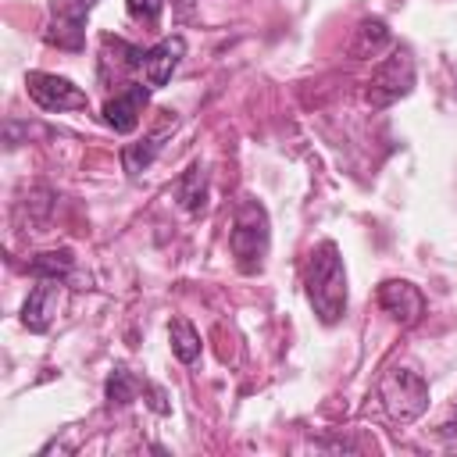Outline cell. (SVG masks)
Wrapping results in <instances>:
<instances>
[{
	"instance_id": "52a82bcc",
	"label": "cell",
	"mask_w": 457,
	"mask_h": 457,
	"mask_svg": "<svg viewBox=\"0 0 457 457\" xmlns=\"http://www.w3.org/2000/svg\"><path fill=\"white\" fill-rule=\"evenodd\" d=\"M96 0H54V25L46 32L50 43L79 50L82 46V21Z\"/></svg>"
},
{
	"instance_id": "8fae6325",
	"label": "cell",
	"mask_w": 457,
	"mask_h": 457,
	"mask_svg": "<svg viewBox=\"0 0 457 457\" xmlns=\"http://www.w3.org/2000/svg\"><path fill=\"white\" fill-rule=\"evenodd\" d=\"M175 200H179L189 214H200V211L207 207V175H204L200 164H193V168L182 171V179L175 182Z\"/></svg>"
},
{
	"instance_id": "30bf717a",
	"label": "cell",
	"mask_w": 457,
	"mask_h": 457,
	"mask_svg": "<svg viewBox=\"0 0 457 457\" xmlns=\"http://www.w3.org/2000/svg\"><path fill=\"white\" fill-rule=\"evenodd\" d=\"M182 54H186V39L182 36H168L157 46H150L146 57H143V79H146V86H164L171 79V71L179 68Z\"/></svg>"
},
{
	"instance_id": "5bb4252c",
	"label": "cell",
	"mask_w": 457,
	"mask_h": 457,
	"mask_svg": "<svg viewBox=\"0 0 457 457\" xmlns=\"http://www.w3.org/2000/svg\"><path fill=\"white\" fill-rule=\"evenodd\" d=\"M157 150H161V132H154V136H146V139H139V143H125V146H121V164H125V171H129V175L146 171V168L154 164Z\"/></svg>"
},
{
	"instance_id": "277c9868",
	"label": "cell",
	"mask_w": 457,
	"mask_h": 457,
	"mask_svg": "<svg viewBox=\"0 0 457 457\" xmlns=\"http://www.w3.org/2000/svg\"><path fill=\"white\" fill-rule=\"evenodd\" d=\"M414 86V57L407 50H393L386 61L375 64L368 79V104L371 107H389L400 96H407Z\"/></svg>"
},
{
	"instance_id": "7a4b0ae2",
	"label": "cell",
	"mask_w": 457,
	"mask_h": 457,
	"mask_svg": "<svg viewBox=\"0 0 457 457\" xmlns=\"http://www.w3.org/2000/svg\"><path fill=\"white\" fill-rule=\"evenodd\" d=\"M268 243H271V228H268V211L257 200H243L232 214V228H228V246L236 257V268L243 275H257L264 268L268 257Z\"/></svg>"
},
{
	"instance_id": "9a60e30c",
	"label": "cell",
	"mask_w": 457,
	"mask_h": 457,
	"mask_svg": "<svg viewBox=\"0 0 457 457\" xmlns=\"http://www.w3.org/2000/svg\"><path fill=\"white\" fill-rule=\"evenodd\" d=\"M29 271L36 278H64L71 271V253L68 250H46V253H36L29 261Z\"/></svg>"
},
{
	"instance_id": "7c38bea8",
	"label": "cell",
	"mask_w": 457,
	"mask_h": 457,
	"mask_svg": "<svg viewBox=\"0 0 457 457\" xmlns=\"http://www.w3.org/2000/svg\"><path fill=\"white\" fill-rule=\"evenodd\" d=\"M389 46V29H386V21L382 18H364L361 25H357V36H353V43H350V54L353 57H375L378 50H386Z\"/></svg>"
},
{
	"instance_id": "e0dca14e",
	"label": "cell",
	"mask_w": 457,
	"mask_h": 457,
	"mask_svg": "<svg viewBox=\"0 0 457 457\" xmlns=\"http://www.w3.org/2000/svg\"><path fill=\"white\" fill-rule=\"evenodd\" d=\"M125 7H129V14H132L136 21L154 25V21L161 18V11H164V0H125Z\"/></svg>"
},
{
	"instance_id": "4fadbf2b",
	"label": "cell",
	"mask_w": 457,
	"mask_h": 457,
	"mask_svg": "<svg viewBox=\"0 0 457 457\" xmlns=\"http://www.w3.org/2000/svg\"><path fill=\"white\" fill-rule=\"evenodd\" d=\"M168 339H171V353H175L182 364H193V361L200 357V332H196L186 318H171Z\"/></svg>"
},
{
	"instance_id": "8992f818",
	"label": "cell",
	"mask_w": 457,
	"mask_h": 457,
	"mask_svg": "<svg viewBox=\"0 0 457 457\" xmlns=\"http://www.w3.org/2000/svg\"><path fill=\"white\" fill-rule=\"evenodd\" d=\"M378 307L396 321V325H418L425 318V296L414 282L407 278H386L378 286Z\"/></svg>"
},
{
	"instance_id": "2e32d148",
	"label": "cell",
	"mask_w": 457,
	"mask_h": 457,
	"mask_svg": "<svg viewBox=\"0 0 457 457\" xmlns=\"http://www.w3.org/2000/svg\"><path fill=\"white\" fill-rule=\"evenodd\" d=\"M136 389H139V382L132 378V371L129 368H114L111 378H107V403L111 407H125V403L136 400Z\"/></svg>"
},
{
	"instance_id": "5b68a950",
	"label": "cell",
	"mask_w": 457,
	"mask_h": 457,
	"mask_svg": "<svg viewBox=\"0 0 457 457\" xmlns=\"http://www.w3.org/2000/svg\"><path fill=\"white\" fill-rule=\"evenodd\" d=\"M25 86H29V96H32L43 111H82V107L89 104L86 93H82L71 79H64V75L29 71Z\"/></svg>"
},
{
	"instance_id": "ac0fdd59",
	"label": "cell",
	"mask_w": 457,
	"mask_h": 457,
	"mask_svg": "<svg viewBox=\"0 0 457 457\" xmlns=\"http://www.w3.org/2000/svg\"><path fill=\"white\" fill-rule=\"evenodd\" d=\"M189 4H193V0H179V7H182V11H186V7H189Z\"/></svg>"
},
{
	"instance_id": "9c48e42d",
	"label": "cell",
	"mask_w": 457,
	"mask_h": 457,
	"mask_svg": "<svg viewBox=\"0 0 457 457\" xmlns=\"http://www.w3.org/2000/svg\"><path fill=\"white\" fill-rule=\"evenodd\" d=\"M61 307V278H39V286L29 293L21 307V325L29 332H46Z\"/></svg>"
},
{
	"instance_id": "6da1fadb",
	"label": "cell",
	"mask_w": 457,
	"mask_h": 457,
	"mask_svg": "<svg viewBox=\"0 0 457 457\" xmlns=\"http://www.w3.org/2000/svg\"><path fill=\"white\" fill-rule=\"evenodd\" d=\"M307 300H311L314 314L325 325H336L346 314V271H343L339 246L332 239H325V243H318L311 250V261H307Z\"/></svg>"
},
{
	"instance_id": "ba28073f",
	"label": "cell",
	"mask_w": 457,
	"mask_h": 457,
	"mask_svg": "<svg viewBox=\"0 0 457 457\" xmlns=\"http://www.w3.org/2000/svg\"><path fill=\"white\" fill-rule=\"evenodd\" d=\"M150 100V89L143 82H129L121 93H114L107 104H104V121L114 129V132H132L139 125V114Z\"/></svg>"
},
{
	"instance_id": "3957f363",
	"label": "cell",
	"mask_w": 457,
	"mask_h": 457,
	"mask_svg": "<svg viewBox=\"0 0 457 457\" xmlns=\"http://www.w3.org/2000/svg\"><path fill=\"white\" fill-rule=\"evenodd\" d=\"M378 403L389 414V421L396 425H411L425 414L428 407V382L403 364H393L382 378H378Z\"/></svg>"
}]
</instances>
